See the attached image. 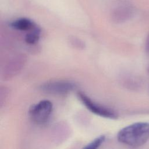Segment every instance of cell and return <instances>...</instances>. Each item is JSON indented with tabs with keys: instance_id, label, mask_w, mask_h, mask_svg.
I'll use <instances>...</instances> for the list:
<instances>
[{
	"instance_id": "1",
	"label": "cell",
	"mask_w": 149,
	"mask_h": 149,
	"mask_svg": "<svg viewBox=\"0 0 149 149\" xmlns=\"http://www.w3.org/2000/svg\"><path fill=\"white\" fill-rule=\"evenodd\" d=\"M120 143L137 148L144 145L149 139V123L136 122L122 128L116 135Z\"/></svg>"
},
{
	"instance_id": "2",
	"label": "cell",
	"mask_w": 149,
	"mask_h": 149,
	"mask_svg": "<svg viewBox=\"0 0 149 149\" xmlns=\"http://www.w3.org/2000/svg\"><path fill=\"white\" fill-rule=\"evenodd\" d=\"M53 112L52 102L47 100H41L33 104L29 110L31 120L40 126L46 125L49 120Z\"/></svg>"
},
{
	"instance_id": "3",
	"label": "cell",
	"mask_w": 149,
	"mask_h": 149,
	"mask_svg": "<svg viewBox=\"0 0 149 149\" xmlns=\"http://www.w3.org/2000/svg\"><path fill=\"white\" fill-rule=\"evenodd\" d=\"M77 96L83 105L91 113L109 119H116L118 118V114L115 111L94 101L84 93L79 92Z\"/></svg>"
},
{
	"instance_id": "4",
	"label": "cell",
	"mask_w": 149,
	"mask_h": 149,
	"mask_svg": "<svg viewBox=\"0 0 149 149\" xmlns=\"http://www.w3.org/2000/svg\"><path fill=\"white\" fill-rule=\"evenodd\" d=\"M74 85L69 81L64 80L52 81L45 83L41 86V90L51 94H65L70 92Z\"/></svg>"
},
{
	"instance_id": "5",
	"label": "cell",
	"mask_w": 149,
	"mask_h": 149,
	"mask_svg": "<svg viewBox=\"0 0 149 149\" xmlns=\"http://www.w3.org/2000/svg\"><path fill=\"white\" fill-rule=\"evenodd\" d=\"M25 59L26 58L23 55H19L13 58L5 69L3 72L5 77H10L17 73L24 65Z\"/></svg>"
},
{
	"instance_id": "6",
	"label": "cell",
	"mask_w": 149,
	"mask_h": 149,
	"mask_svg": "<svg viewBox=\"0 0 149 149\" xmlns=\"http://www.w3.org/2000/svg\"><path fill=\"white\" fill-rule=\"evenodd\" d=\"M127 6L124 4L116 6L112 12V18L116 22H120L126 19L129 10Z\"/></svg>"
},
{
	"instance_id": "7",
	"label": "cell",
	"mask_w": 149,
	"mask_h": 149,
	"mask_svg": "<svg viewBox=\"0 0 149 149\" xmlns=\"http://www.w3.org/2000/svg\"><path fill=\"white\" fill-rule=\"evenodd\" d=\"M10 25L13 29L20 31L33 30L36 28L34 23L30 20L26 18L15 20L11 23Z\"/></svg>"
},
{
	"instance_id": "8",
	"label": "cell",
	"mask_w": 149,
	"mask_h": 149,
	"mask_svg": "<svg viewBox=\"0 0 149 149\" xmlns=\"http://www.w3.org/2000/svg\"><path fill=\"white\" fill-rule=\"evenodd\" d=\"M105 140V136L104 135H100L94 139L81 149H98Z\"/></svg>"
},
{
	"instance_id": "9",
	"label": "cell",
	"mask_w": 149,
	"mask_h": 149,
	"mask_svg": "<svg viewBox=\"0 0 149 149\" xmlns=\"http://www.w3.org/2000/svg\"><path fill=\"white\" fill-rule=\"evenodd\" d=\"M40 30L37 28H34L31 32L28 33L26 37L25 40L27 43L30 44H33L36 43L40 37Z\"/></svg>"
},
{
	"instance_id": "10",
	"label": "cell",
	"mask_w": 149,
	"mask_h": 149,
	"mask_svg": "<svg viewBox=\"0 0 149 149\" xmlns=\"http://www.w3.org/2000/svg\"><path fill=\"white\" fill-rule=\"evenodd\" d=\"M71 44L74 47L79 48H84V44L81 40H80L79 39H76L75 38L71 39Z\"/></svg>"
}]
</instances>
